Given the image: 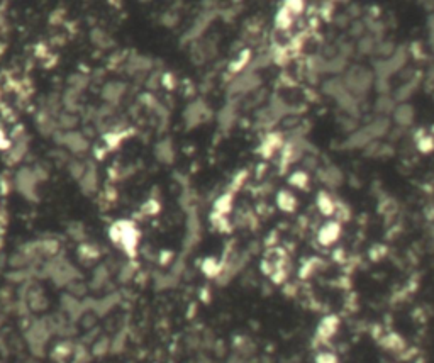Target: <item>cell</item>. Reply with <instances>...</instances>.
<instances>
[{"mask_svg": "<svg viewBox=\"0 0 434 363\" xmlns=\"http://www.w3.org/2000/svg\"><path fill=\"white\" fill-rule=\"evenodd\" d=\"M209 115V109L202 101L194 102L192 105H188L187 112H185V119H187L188 126H199L200 123H204Z\"/></svg>", "mask_w": 434, "mask_h": 363, "instance_id": "5", "label": "cell"}, {"mask_svg": "<svg viewBox=\"0 0 434 363\" xmlns=\"http://www.w3.org/2000/svg\"><path fill=\"white\" fill-rule=\"evenodd\" d=\"M277 202H278V207L282 210H294L295 206H297V201H295V197L290 192H287V190H282L278 193Z\"/></svg>", "mask_w": 434, "mask_h": 363, "instance_id": "14", "label": "cell"}, {"mask_svg": "<svg viewBox=\"0 0 434 363\" xmlns=\"http://www.w3.org/2000/svg\"><path fill=\"white\" fill-rule=\"evenodd\" d=\"M407 60H409V53H407L405 48H395V51L392 53L390 56L382 58L375 63L373 68V75L375 78H385V80H390L392 75H395L397 71L404 70L407 65Z\"/></svg>", "mask_w": 434, "mask_h": 363, "instance_id": "2", "label": "cell"}, {"mask_svg": "<svg viewBox=\"0 0 434 363\" xmlns=\"http://www.w3.org/2000/svg\"><path fill=\"white\" fill-rule=\"evenodd\" d=\"M319 178H321V182L324 183V185L331 187V188H337L343 183V180H345V177H343V172L337 166H334V165H329V166H326V168H322V170H319Z\"/></svg>", "mask_w": 434, "mask_h": 363, "instance_id": "6", "label": "cell"}, {"mask_svg": "<svg viewBox=\"0 0 434 363\" xmlns=\"http://www.w3.org/2000/svg\"><path fill=\"white\" fill-rule=\"evenodd\" d=\"M261 87V77L258 71L245 70L232 78L231 83L227 85V93L231 97H239L248 95V93H255L258 88Z\"/></svg>", "mask_w": 434, "mask_h": 363, "instance_id": "3", "label": "cell"}, {"mask_svg": "<svg viewBox=\"0 0 434 363\" xmlns=\"http://www.w3.org/2000/svg\"><path fill=\"white\" fill-rule=\"evenodd\" d=\"M160 151H161L160 156H161L165 161H172V160H173V150H172V144L168 143V141H166V143H161V144H160Z\"/></svg>", "mask_w": 434, "mask_h": 363, "instance_id": "21", "label": "cell"}, {"mask_svg": "<svg viewBox=\"0 0 434 363\" xmlns=\"http://www.w3.org/2000/svg\"><path fill=\"white\" fill-rule=\"evenodd\" d=\"M392 117H394V123L399 128H409L416 119V107L411 105L409 102H400L395 105Z\"/></svg>", "mask_w": 434, "mask_h": 363, "instance_id": "4", "label": "cell"}, {"mask_svg": "<svg viewBox=\"0 0 434 363\" xmlns=\"http://www.w3.org/2000/svg\"><path fill=\"white\" fill-rule=\"evenodd\" d=\"M336 326H337L336 319H332V318L322 321L321 326H319V331H317V334H321V338H329V336L334 333Z\"/></svg>", "mask_w": 434, "mask_h": 363, "instance_id": "17", "label": "cell"}, {"mask_svg": "<svg viewBox=\"0 0 434 363\" xmlns=\"http://www.w3.org/2000/svg\"><path fill=\"white\" fill-rule=\"evenodd\" d=\"M343 82H345V87L348 90L351 92L358 101H361V99L373 88L375 75L372 70H368V68L356 65V66L348 68L345 71Z\"/></svg>", "mask_w": 434, "mask_h": 363, "instance_id": "1", "label": "cell"}, {"mask_svg": "<svg viewBox=\"0 0 434 363\" xmlns=\"http://www.w3.org/2000/svg\"><path fill=\"white\" fill-rule=\"evenodd\" d=\"M280 146H282V136L278 133H272L264 138L263 144H261V151H263V155L270 156V155H273Z\"/></svg>", "mask_w": 434, "mask_h": 363, "instance_id": "12", "label": "cell"}, {"mask_svg": "<svg viewBox=\"0 0 434 363\" xmlns=\"http://www.w3.org/2000/svg\"><path fill=\"white\" fill-rule=\"evenodd\" d=\"M417 87H419V80H417V78H416V80H414V78L407 80L404 85H400L395 90L394 101L395 102H407L412 95H414V92L417 90Z\"/></svg>", "mask_w": 434, "mask_h": 363, "instance_id": "9", "label": "cell"}, {"mask_svg": "<svg viewBox=\"0 0 434 363\" xmlns=\"http://www.w3.org/2000/svg\"><path fill=\"white\" fill-rule=\"evenodd\" d=\"M317 206L321 207V210L324 214H332V212H334V202H332L331 199L326 196V193H321V196H319V199H317Z\"/></svg>", "mask_w": 434, "mask_h": 363, "instance_id": "19", "label": "cell"}, {"mask_svg": "<svg viewBox=\"0 0 434 363\" xmlns=\"http://www.w3.org/2000/svg\"><path fill=\"white\" fill-rule=\"evenodd\" d=\"M395 101L394 97L389 95V93H385V95H378V99L375 101V112H377L378 115H385L387 117L389 114L394 112L395 109Z\"/></svg>", "mask_w": 434, "mask_h": 363, "instance_id": "10", "label": "cell"}, {"mask_svg": "<svg viewBox=\"0 0 434 363\" xmlns=\"http://www.w3.org/2000/svg\"><path fill=\"white\" fill-rule=\"evenodd\" d=\"M292 20H294V15L290 14L285 7H282V9H280V12L277 14V19H275V22H277L278 29H288L290 26H292Z\"/></svg>", "mask_w": 434, "mask_h": 363, "instance_id": "15", "label": "cell"}, {"mask_svg": "<svg viewBox=\"0 0 434 363\" xmlns=\"http://www.w3.org/2000/svg\"><path fill=\"white\" fill-rule=\"evenodd\" d=\"M327 68V58L322 56V55H314V56H309L307 60V70H309L312 75L319 77V75H324Z\"/></svg>", "mask_w": 434, "mask_h": 363, "instance_id": "11", "label": "cell"}, {"mask_svg": "<svg viewBox=\"0 0 434 363\" xmlns=\"http://www.w3.org/2000/svg\"><path fill=\"white\" fill-rule=\"evenodd\" d=\"M231 204H232V197L227 193V196H222L219 201L215 202V212L219 215H224L227 210L231 209Z\"/></svg>", "mask_w": 434, "mask_h": 363, "instance_id": "18", "label": "cell"}, {"mask_svg": "<svg viewBox=\"0 0 434 363\" xmlns=\"http://www.w3.org/2000/svg\"><path fill=\"white\" fill-rule=\"evenodd\" d=\"M417 144H419L421 151H424V153H427V151H431V150L434 148V141H432V138H427V136H426V138H422Z\"/></svg>", "mask_w": 434, "mask_h": 363, "instance_id": "22", "label": "cell"}, {"mask_svg": "<svg viewBox=\"0 0 434 363\" xmlns=\"http://www.w3.org/2000/svg\"><path fill=\"white\" fill-rule=\"evenodd\" d=\"M236 117H237V105L232 101H229L224 107L219 110L217 123H219V126L222 129H231L236 123Z\"/></svg>", "mask_w": 434, "mask_h": 363, "instance_id": "7", "label": "cell"}, {"mask_svg": "<svg viewBox=\"0 0 434 363\" xmlns=\"http://www.w3.org/2000/svg\"><path fill=\"white\" fill-rule=\"evenodd\" d=\"M202 363H210L209 360H202Z\"/></svg>", "mask_w": 434, "mask_h": 363, "instance_id": "24", "label": "cell"}, {"mask_svg": "<svg viewBox=\"0 0 434 363\" xmlns=\"http://www.w3.org/2000/svg\"><path fill=\"white\" fill-rule=\"evenodd\" d=\"M283 7L287 9L292 15H297V14L302 12L304 2H302V0H285V5H283Z\"/></svg>", "mask_w": 434, "mask_h": 363, "instance_id": "20", "label": "cell"}, {"mask_svg": "<svg viewBox=\"0 0 434 363\" xmlns=\"http://www.w3.org/2000/svg\"><path fill=\"white\" fill-rule=\"evenodd\" d=\"M290 185L297 187V188H304L307 187V183H309V175H307V172H294L292 175H290Z\"/></svg>", "mask_w": 434, "mask_h": 363, "instance_id": "16", "label": "cell"}, {"mask_svg": "<svg viewBox=\"0 0 434 363\" xmlns=\"http://www.w3.org/2000/svg\"><path fill=\"white\" fill-rule=\"evenodd\" d=\"M340 233H341V228H340V224L337 223H327V224H324L321 228V231H319V241L322 245H332L334 243V241L340 238Z\"/></svg>", "mask_w": 434, "mask_h": 363, "instance_id": "8", "label": "cell"}, {"mask_svg": "<svg viewBox=\"0 0 434 363\" xmlns=\"http://www.w3.org/2000/svg\"><path fill=\"white\" fill-rule=\"evenodd\" d=\"M377 44H378V39L375 38V36H363V38H359L358 41L356 50L358 53H361V55H375Z\"/></svg>", "mask_w": 434, "mask_h": 363, "instance_id": "13", "label": "cell"}, {"mask_svg": "<svg viewBox=\"0 0 434 363\" xmlns=\"http://www.w3.org/2000/svg\"><path fill=\"white\" fill-rule=\"evenodd\" d=\"M317 363H337V360L332 355H321L317 358Z\"/></svg>", "mask_w": 434, "mask_h": 363, "instance_id": "23", "label": "cell"}]
</instances>
